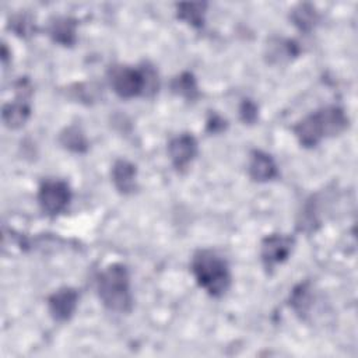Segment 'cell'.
Instances as JSON below:
<instances>
[{"label": "cell", "instance_id": "obj_14", "mask_svg": "<svg viewBox=\"0 0 358 358\" xmlns=\"http://www.w3.org/2000/svg\"><path fill=\"white\" fill-rule=\"evenodd\" d=\"M60 143L64 148L73 151V152H84L88 148L87 138L83 133V130L77 126H70L64 129L60 134Z\"/></svg>", "mask_w": 358, "mask_h": 358}, {"label": "cell", "instance_id": "obj_12", "mask_svg": "<svg viewBox=\"0 0 358 358\" xmlns=\"http://www.w3.org/2000/svg\"><path fill=\"white\" fill-rule=\"evenodd\" d=\"M49 35L63 46L73 45L76 42V21L69 17L56 18L49 27Z\"/></svg>", "mask_w": 358, "mask_h": 358}, {"label": "cell", "instance_id": "obj_4", "mask_svg": "<svg viewBox=\"0 0 358 358\" xmlns=\"http://www.w3.org/2000/svg\"><path fill=\"white\" fill-rule=\"evenodd\" d=\"M112 90L120 98H134L147 92V88H155V73L151 69H134L116 66L109 73Z\"/></svg>", "mask_w": 358, "mask_h": 358}, {"label": "cell", "instance_id": "obj_17", "mask_svg": "<svg viewBox=\"0 0 358 358\" xmlns=\"http://www.w3.org/2000/svg\"><path fill=\"white\" fill-rule=\"evenodd\" d=\"M310 296L309 289L305 284H301L298 288L294 289L291 296V305L298 313H306L308 308L310 306Z\"/></svg>", "mask_w": 358, "mask_h": 358}, {"label": "cell", "instance_id": "obj_10", "mask_svg": "<svg viewBox=\"0 0 358 358\" xmlns=\"http://www.w3.org/2000/svg\"><path fill=\"white\" fill-rule=\"evenodd\" d=\"M110 175H112V182L115 187L120 193L129 194L134 192L137 171L131 162L126 159H117L112 166Z\"/></svg>", "mask_w": 358, "mask_h": 358}, {"label": "cell", "instance_id": "obj_20", "mask_svg": "<svg viewBox=\"0 0 358 358\" xmlns=\"http://www.w3.org/2000/svg\"><path fill=\"white\" fill-rule=\"evenodd\" d=\"M208 127H211V131H220L225 127V122L218 116H213V119L208 120Z\"/></svg>", "mask_w": 358, "mask_h": 358}, {"label": "cell", "instance_id": "obj_3", "mask_svg": "<svg viewBox=\"0 0 358 358\" xmlns=\"http://www.w3.org/2000/svg\"><path fill=\"white\" fill-rule=\"evenodd\" d=\"M192 273L197 284L211 296L224 295L231 284L227 262L213 250H199L192 259Z\"/></svg>", "mask_w": 358, "mask_h": 358}, {"label": "cell", "instance_id": "obj_1", "mask_svg": "<svg viewBox=\"0 0 358 358\" xmlns=\"http://www.w3.org/2000/svg\"><path fill=\"white\" fill-rule=\"evenodd\" d=\"M347 127V117L343 109L327 106L303 117L294 126V133L305 147L316 145L323 137L341 133Z\"/></svg>", "mask_w": 358, "mask_h": 358}, {"label": "cell", "instance_id": "obj_9", "mask_svg": "<svg viewBox=\"0 0 358 358\" xmlns=\"http://www.w3.org/2000/svg\"><path fill=\"white\" fill-rule=\"evenodd\" d=\"M277 173V165L268 154L259 150H255L252 152L249 161V175L253 180L267 182L274 179Z\"/></svg>", "mask_w": 358, "mask_h": 358}, {"label": "cell", "instance_id": "obj_8", "mask_svg": "<svg viewBox=\"0 0 358 358\" xmlns=\"http://www.w3.org/2000/svg\"><path fill=\"white\" fill-rule=\"evenodd\" d=\"M168 154L173 166L182 171L194 159L197 154V141L189 133L179 134L169 141Z\"/></svg>", "mask_w": 358, "mask_h": 358}, {"label": "cell", "instance_id": "obj_6", "mask_svg": "<svg viewBox=\"0 0 358 358\" xmlns=\"http://www.w3.org/2000/svg\"><path fill=\"white\" fill-rule=\"evenodd\" d=\"M294 238L285 235H268L262 242V262L267 270H273L277 264L285 262L292 252Z\"/></svg>", "mask_w": 358, "mask_h": 358}, {"label": "cell", "instance_id": "obj_15", "mask_svg": "<svg viewBox=\"0 0 358 358\" xmlns=\"http://www.w3.org/2000/svg\"><path fill=\"white\" fill-rule=\"evenodd\" d=\"M172 91L186 99H196L199 96V90H197V84L196 80L193 77L192 73H182L178 77L173 78L172 81Z\"/></svg>", "mask_w": 358, "mask_h": 358}, {"label": "cell", "instance_id": "obj_11", "mask_svg": "<svg viewBox=\"0 0 358 358\" xmlns=\"http://www.w3.org/2000/svg\"><path fill=\"white\" fill-rule=\"evenodd\" d=\"M25 98L27 96L22 95L15 102H10L3 106V113H1L3 123L8 129H20L28 120L31 108L25 101Z\"/></svg>", "mask_w": 358, "mask_h": 358}, {"label": "cell", "instance_id": "obj_5", "mask_svg": "<svg viewBox=\"0 0 358 358\" xmlns=\"http://www.w3.org/2000/svg\"><path fill=\"white\" fill-rule=\"evenodd\" d=\"M71 199L70 187L63 180H46L38 192V203L43 213L56 215L62 213Z\"/></svg>", "mask_w": 358, "mask_h": 358}, {"label": "cell", "instance_id": "obj_16", "mask_svg": "<svg viewBox=\"0 0 358 358\" xmlns=\"http://www.w3.org/2000/svg\"><path fill=\"white\" fill-rule=\"evenodd\" d=\"M291 20L301 31L308 32L317 22V13L310 4H299L296 8H294Z\"/></svg>", "mask_w": 358, "mask_h": 358}, {"label": "cell", "instance_id": "obj_7", "mask_svg": "<svg viewBox=\"0 0 358 358\" xmlns=\"http://www.w3.org/2000/svg\"><path fill=\"white\" fill-rule=\"evenodd\" d=\"M78 303V294L74 288L64 287L53 292L48 298V306L52 317L57 322L69 320L76 312Z\"/></svg>", "mask_w": 358, "mask_h": 358}, {"label": "cell", "instance_id": "obj_2", "mask_svg": "<svg viewBox=\"0 0 358 358\" xmlns=\"http://www.w3.org/2000/svg\"><path fill=\"white\" fill-rule=\"evenodd\" d=\"M98 296L109 310L130 312L133 298L130 292V275L126 266L120 263L109 264L98 277Z\"/></svg>", "mask_w": 358, "mask_h": 358}, {"label": "cell", "instance_id": "obj_13", "mask_svg": "<svg viewBox=\"0 0 358 358\" xmlns=\"http://www.w3.org/2000/svg\"><path fill=\"white\" fill-rule=\"evenodd\" d=\"M206 3H180L178 4V17L192 27L200 28L204 22Z\"/></svg>", "mask_w": 358, "mask_h": 358}, {"label": "cell", "instance_id": "obj_19", "mask_svg": "<svg viewBox=\"0 0 358 358\" xmlns=\"http://www.w3.org/2000/svg\"><path fill=\"white\" fill-rule=\"evenodd\" d=\"M11 24H13L14 31L17 34H20V35H25V34H28L31 31V22H29V20L25 15L15 17Z\"/></svg>", "mask_w": 358, "mask_h": 358}, {"label": "cell", "instance_id": "obj_18", "mask_svg": "<svg viewBox=\"0 0 358 358\" xmlns=\"http://www.w3.org/2000/svg\"><path fill=\"white\" fill-rule=\"evenodd\" d=\"M239 115H241V119L245 123H249V124L255 123L256 119H257V106H256V103H253L250 99H245L241 105Z\"/></svg>", "mask_w": 358, "mask_h": 358}]
</instances>
